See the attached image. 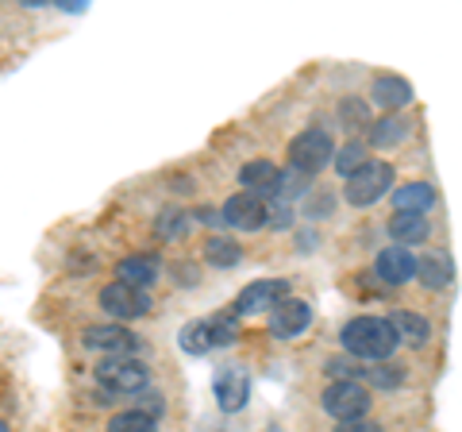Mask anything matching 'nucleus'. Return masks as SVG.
<instances>
[{"instance_id":"10","label":"nucleus","mask_w":462,"mask_h":432,"mask_svg":"<svg viewBox=\"0 0 462 432\" xmlns=\"http://www.w3.org/2000/svg\"><path fill=\"white\" fill-rule=\"evenodd\" d=\"M220 224L239 228V232H258L266 224V201L254 193H231L220 209Z\"/></svg>"},{"instance_id":"11","label":"nucleus","mask_w":462,"mask_h":432,"mask_svg":"<svg viewBox=\"0 0 462 432\" xmlns=\"http://www.w3.org/2000/svg\"><path fill=\"white\" fill-rule=\"evenodd\" d=\"M289 297V282L285 278H263V282H251L247 290L239 294L236 301V316H254V313H270L273 305H282Z\"/></svg>"},{"instance_id":"14","label":"nucleus","mask_w":462,"mask_h":432,"mask_svg":"<svg viewBox=\"0 0 462 432\" xmlns=\"http://www.w3.org/2000/svg\"><path fill=\"white\" fill-rule=\"evenodd\" d=\"M412 97H416L412 85L404 81V78H397V74H378V78H374V85H370V100L385 112V117H389V112L397 117L401 108H409Z\"/></svg>"},{"instance_id":"16","label":"nucleus","mask_w":462,"mask_h":432,"mask_svg":"<svg viewBox=\"0 0 462 432\" xmlns=\"http://www.w3.org/2000/svg\"><path fill=\"white\" fill-rule=\"evenodd\" d=\"M420 278L424 290H447V286L455 282V263L447 251H424L420 258H416V275Z\"/></svg>"},{"instance_id":"17","label":"nucleus","mask_w":462,"mask_h":432,"mask_svg":"<svg viewBox=\"0 0 462 432\" xmlns=\"http://www.w3.org/2000/svg\"><path fill=\"white\" fill-rule=\"evenodd\" d=\"M389 328H393V336L397 343H409V348H424V343L431 340V324L424 321L420 313H412V309H393L385 316Z\"/></svg>"},{"instance_id":"12","label":"nucleus","mask_w":462,"mask_h":432,"mask_svg":"<svg viewBox=\"0 0 462 432\" xmlns=\"http://www.w3.org/2000/svg\"><path fill=\"white\" fill-rule=\"evenodd\" d=\"M212 390H216V401H220L224 413H239L251 398V374L243 367H220L212 379Z\"/></svg>"},{"instance_id":"4","label":"nucleus","mask_w":462,"mask_h":432,"mask_svg":"<svg viewBox=\"0 0 462 432\" xmlns=\"http://www.w3.org/2000/svg\"><path fill=\"white\" fill-rule=\"evenodd\" d=\"M331 155H336V139H331L328 127H305V132L293 136V143H289V166L309 178L320 174L331 163Z\"/></svg>"},{"instance_id":"24","label":"nucleus","mask_w":462,"mask_h":432,"mask_svg":"<svg viewBox=\"0 0 462 432\" xmlns=\"http://www.w3.org/2000/svg\"><path fill=\"white\" fill-rule=\"evenodd\" d=\"M366 163H370V158H366V143H358V139H346L343 147H336V155H331V166H336L343 178H351L355 170H363Z\"/></svg>"},{"instance_id":"26","label":"nucleus","mask_w":462,"mask_h":432,"mask_svg":"<svg viewBox=\"0 0 462 432\" xmlns=\"http://www.w3.org/2000/svg\"><path fill=\"white\" fill-rule=\"evenodd\" d=\"M154 232L162 236V239H181L185 232H189V212L178 209V205H166L162 212H158V224H154Z\"/></svg>"},{"instance_id":"8","label":"nucleus","mask_w":462,"mask_h":432,"mask_svg":"<svg viewBox=\"0 0 462 432\" xmlns=\"http://www.w3.org/2000/svg\"><path fill=\"white\" fill-rule=\"evenodd\" d=\"M81 348L105 352V355H135L139 352V336L127 333L124 324H89L81 333Z\"/></svg>"},{"instance_id":"23","label":"nucleus","mask_w":462,"mask_h":432,"mask_svg":"<svg viewBox=\"0 0 462 432\" xmlns=\"http://www.w3.org/2000/svg\"><path fill=\"white\" fill-rule=\"evenodd\" d=\"M239 258H243V248L231 236H212L205 243V263L208 267H220V270H231V267H239Z\"/></svg>"},{"instance_id":"31","label":"nucleus","mask_w":462,"mask_h":432,"mask_svg":"<svg viewBox=\"0 0 462 432\" xmlns=\"http://www.w3.org/2000/svg\"><path fill=\"white\" fill-rule=\"evenodd\" d=\"M0 432H8V425H5V421H0Z\"/></svg>"},{"instance_id":"1","label":"nucleus","mask_w":462,"mask_h":432,"mask_svg":"<svg viewBox=\"0 0 462 432\" xmlns=\"http://www.w3.org/2000/svg\"><path fill=\"white\" fill-rule=\"evenodd\" d=\"M339 343L351 359H363V363H385L401 343L393 336L385 316H355L339 328Z\"/></svg>"},{"instance_id":"2","label":"nucleus","mask_w":462,"mask_h":432,"mask_svg":"<svg viewBox=\"0 0 462 432\" xmlns=\"http://www.w3.org/2000/svg\"><path fill=\"white\" fill-rule=\"evenodd\" d=\"M236 336H239V316L231 309H220V313L205 316V321H189V324H185L178 343H181L185 355H205L212 348H227Z\"/></svg>"},{"instance_id":"21","label":"nucleus","mask_w":462,"mask_h":432,"mask_svg":"<svg viewBox=\"0 0 462 432\" xmlns=\"http://www.w3.org/2000/svg\"><path fill=\"white\" fill-rule=\"evenodd\" d=\"M393 205L397 212H416V216H428V209H436V190L428 182H409V185H397L393 190Z\"/></svg>"},{"instance_id":"13","label":"nucleus","mask_w":462,"mask_h":432,"mask_svg":"<svg viewBox=\"0 0 462 432\" xmlns=\"http://www.w3.org/2000/svg\"><path fill=\"white\" fill-rule=\"evenodd\" d=\"M158 275H162V263H158V255H151V251L127 255V258L116 263V282L135 286V290H147V294H151V286L158 282Z\"/></svg>"},{"instance_id":"27","label":"nucleus","mask_w":462,"mask_h":432,"mask_svg":"<svg viewBox=\"0 0 462 432\" xmlns=\"http://www.w3.org/2000/svg\"><path fill=\"white\" fill-rule=\"evenodd\" d=\"M339 120H343V127H351V132L370 127V105L363 97H343L339 100Z\"/></svg>"},{"instance_id":"30","label":"nucleus","mask_w":462,"mask_h":432,"mask_svg":"<svg viewBox=\"0 0 462 432\" xmlns=\"http://www.w3.org/2000/svg\"><path fill=\"white\" fill-rule=\"evenodd\" d=\"M193 221H200V224H220V212H216V209H197V216H193Z\"/></svg>"},{"instance_id":"5","label":"nucleus","mask_w":462,"mask_h":432,"mask_svg":"<svg viewBox=\"0 0 462 432\" xmlns=\"http://www.w3.org/2000/svg\"><path fill=\"white\" fill-rule=\"evenodd\" d=\"M93 374H97V382L112 394H143L151 386V371L132 355H105Z\"/></svg>"},{"instance_id":"9","label":"nucleus","mask_w":462,"mask_h":432,"mask_svg":"<svg viewBox=\"0 0 462 432\" xmlns=\"http://www.w3.org/2000/svg\"><path fill=\"white\" fill-rule=\"evenodd\" d=\"M266 316H270V336L297 340L312 324V305H309L305 297H285L282 305H273Z\"/></svg>"},{"instance_id":"22","label":"nucleus","mask_w":462,"mask_h":432,"mask_svg":"<svg viewBox=\"0 0 462 432\" xmlns=\"http://www.w3.org/2000/svg\"><path fill=\"white\" fill-rule=\"evenodd\" d=\"M309 190H312V178H309V174H300V170H293V166H285V170H278V182H273L270 201L293 205V201H297V197H305Z\"/></svg>"},{"instance_id":"3","label":"nucleus","mask_w":462,"mask_h":432,"mask_svg":"<svg viewBox=\"0 0 462 432\" xmlns=\"http://www.w3.org/2000/svg\"><path fill=\"white\" fill-rule=\"evenodd\" d=\"M389 190H393V163L374 158V163H366L363 170H355V174L346 178L343 201L355 209H370V205H378Z\"/></svg>"},{"instance_id":"18","label":"nucleus","mask_w":462,"mask_h":432,"mask_svg":"<svg viewBox=\"0 0 462 432\" xmlns=\"http://www.w3.org/2000/svg\"><path fill=\"white\" fill-rule=\"evenodd\" d=\"M431 236V221L428 216H416V212H393V221H389V239H393V248H416V243H424Z\"/></svg>"},{"instance_id":"15","label":"nucleus","mask_w":462,"mask_h":432,"mask_svg":"<svg viewBox=\"0 0 462 432\" xmlns=\"http://www.w3.org/2000/svg\"><path fill=\"white\" fill-rule=\"evenodd\" d=\"M374 275H378L385 286L412 282V275H416V255L404 251V248H385V251H378V258H374Z\"/></svg>"},{"instance_id":"29","label":"nucleus","mask_w":462,"mask_h":432,"mask_svg":"<svg viewBox=\"0 0 462 432\" xmlns=\"http://www.w3.org/2000/svg\"><path fill=\"white\" fill-rule=\"evenodd\" d=\"M336 432H382V425H374V421L363 417V421H343Z\"/></svg>"},{"instance_id":"19","label":"nucleus","mask_w":462,"mask_h":432,"mask_svg":"<svg viewBox=\"0 0 462 432\" xmlns=\"http://www.w3.org/2000/svg\"><path fill=\"white\" fill-rule=\"evenodd\" d=\"M370 147L374 151H393V147H401L404 139H409V132H412V124L404 120V117H382V120H370Z\"/></svg>"},{"instance_id":"6","label":"nucleus","mask_w":462,"mask_h":432,"mask_svg":"<svg viewBox=\"0 0 462 432\" xmlns=\"http://www.w3.org/2000/svg\"><path fill=\"white\" fill-rule=\"evenodd\" d=\"M320 406L328 417H336V421H363L370 413V390L358 379H336L320 394Z\"/></svg>"},{"instance_id":"25","label":"nucleus","mask_w":462,"mask_h":432,"mask_svg":"<svg viewBox=\"0 0 462 432\" xmlns=\"http://www.w3.org/2000/svg\"><path fill=\"white\" fill-rule=\"evenodd\" d=\"M404 374H409V371L385 359V363H370L366 371H358V379H366L370 386H378V390H397V386L404 382Z\"/></svg>"},{"instance_id":"20","label":"nucleus","mask_w":462,"mask_h":432,"mask_svg":"<svg viewBox=\"0 0 462 432\" xmlns=\"http://www.w3.org/2000/svg\"><path fill=\"white\" fill-rule=\"evenodd\" d=\"M273 182H278V166L270 163V158H254V163H247L239 170V185L243 193H254V197H270L273 193Z\"/></svg>"},{"instance_id":"7","label":"nucleus","mask_w":462,"mask_h":432,"mask_svg":"<svg viewBox=\"0 0 462 432\" xmlns=\"http://www.w3.org/2000/svg\"><path fill=\"white\" fill-rule=\"evenodd\" d=\"M97 301L116 321H139V316H151L154 309V297L147 290H135V286H124V282H108Z\"/></svg>"},{"instance_id":"28","label":"nucleus","mask_w":462,"mask_h":432,"mask_svg":"<svg viewBox=\"0 0 462 432\" xmlns=\"http://www.w3.org/2000/svg\"><path fill=\"white\" fill-rule=\"evenodd\" d=\"M108 432H158V421L143 417L139 409H124V413H116L108 421Z\"/></svg>"}]
</instances>
